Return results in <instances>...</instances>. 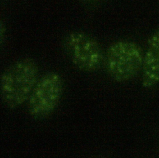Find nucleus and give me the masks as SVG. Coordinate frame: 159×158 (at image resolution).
Here are the masks:
<instances>
[{
	"label": "nucleus",
	"instance_id": "obj_7",
	"mask_svg": "<svg viewBox=\"0 0 159 158\" xmlns=\"http://www.w3.org/2000/svg\"><path fill=\"white\" fill-rule=\"evenodd\" d=\"M85 1H87L89 2H96V1H98L99 0H85Z\"/></svg>",
	"mask_w": 159,
	"mask_h": 158
},
{
	"label": "nucleus",
	"instance_id": "obj_8",
	"mask_svg": "<svg viewBox=\"0 0 159 158\" xmlns=\"http://www.w3.org/2000/svg\"><path fill=\"white\" fill-rule=\"evenodd\" d=\"M94 158H105V157H102V156H96V157H94Z\"/></svg>",
	"mask_w": 159,
	"mask_h": 158
},
{
	"label": "nucleus",
	"instance_id": "obj_3",
	"mask_svg": "<svg viewBox=\"0 0 159 158\" xmlns=\"http://www.w3.org/2000/svg\"><path fill=\"white\" fill-rule=\"evenodd\" d=\"M65 89L64 80L57 71H48L38 79L27 102V113L35 120L50 116L58 107Z\"/></svg>",
	"mask_w": 159,
	"mask_h": 158
},
{
	"label": "nucleus",
	"instance_id": "obj_5",
	"mask_svg": "<svg viewBox=\"0 0 159 158\" xmlns=\"http://www.w3.org/2000/svg\"><path fill=\"white\" fill-rule=\"evenodd\" d=\"M141 73L143 89H152L159 84V28L151 34L147 41Z\"/></svg>",
	"mask_w": 159,
	"mask_h": 158
},
{
	"label": "nucleus",
	"instance_id": "obj_6",
	"mask_svg": "<svg viewBox=\"0 0 159 158\" xmlns=\"http://www.w3.org/2000/svg\"><path fill=\"white\" fill-rule=\"evenodd\" d=\"M0 39H1V43H2V41L4 40L3 36L5 35L6 32V27L4 25L2 21L1 22V27H0Z\"/></svg>",
	"mask_w": 159,
	"mask_h": 158
},
{
	"label": "nucleus",
	"instance_id": "obj_2",
	"mask_svg": "<svg viewBox=\"0 0 159 158\" xmlns=\"http://www.w3.org/2000/svg\"><path fill=\"white\" fill-rule=\"evenodd\" d=\"M143 53L140 46L132 40L112 42L104 53L103 64L107 74L117 82L131 81L141 72Z\"/></svg>",
	"mask_w": 159,
	"mask_h": 158
},
{
	"label": "nucleus",
	"instance_id": "obj_4",
	"mask_svg": "<svg viewBox=\"0 0 159 158\" xmlns=\"http://www.w3.org/2000/svg\"><path fill=\"white\" fill-rule=\"evenodd\" d=\"M61 44L71 63L81 71H96L104 63V53L100 43L85 32H70L63 38Z\"/></svg>",
	"mask_w": 159,
	"mask_h": 158
},
{
	"label": "nucleus",
	"instance_id": "obj_1",
	"mask_svg": "<svg viewBox=\"0 0 159 158\" xmlns=\"http://www.w3.org/2000/svg\"><path fill=\"white\" fill-rule=\"evenodd\" d=\"M39 77L37 63L31 58L17 60L2 73L0 82L1 100L14 110L27 103Z\"/></svg>",
	"mask_w": 159,
	"mask_h": 158
}]
</instances>
